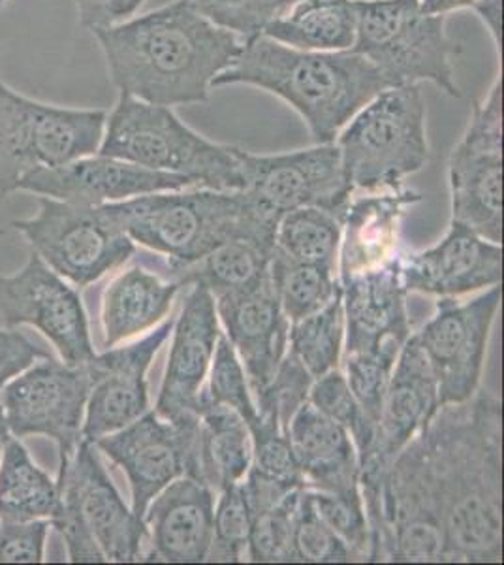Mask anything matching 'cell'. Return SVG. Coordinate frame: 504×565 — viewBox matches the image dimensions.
<instances>
[{
    "label": "cell",
    "instance_id": "obj_1",
    "mask_svg": "<svg viewBox=\"0 0 504 565\" xmlns=\"http://www.w3.org/2000/svg\"><path fill=\"white\" fill-rule=\"evenodd\" d=\"M441 479L442 562H503V402L476 391L426 426Z\"/></svg>",
    "mask_w": 504,
    "mask_h": 565
},
{
    "label": "cell",
    "instance_id": "obj_2",
    "mask_svg": "<svg viewBox=\"0 0 504 565\" xmlns=\"http://www.w3.org/2000/svg\"><path fill=\"white\" fill-rule=\"evenodd\" d=\"M121 95L159 106L205 103L243 40L211 23L189 0L96 31Z\"/></svg>",
    "mask_w": 504,
    "mask_h": 565
},
{
    "label": "cell",
    "instance_id": "obj_3",
    "mask_svg": "<svg viewBox=\"0 0 504 565\" xmlns=\"http://www.w3.org/2000/svg\"><path fill=\"white\" fill-rule=\"evenodd\" d=\"M253 85L298 111L314 143H332L365 104L388 89L380 72L360 53L301 52L268 36L245 40L230 68L213 82Z\"/></svg>",
    "mask_w": 504,
    "mask_h": 565
},
{
    "label": "cell",
    "instance_id": "obj_4",
    "mask_svg": "<svg viewBox=\"0 0 504 565\" xmlns=\"http://www.w3.org/2000/svg\"><path fill=\"white\" fill-rule=\"evenodd\" d=\"M104 207L128 238L168 257L172 274L228 239L275 245L279 223L245 191L205 186L146 194Z\"/></svg>",
    "mask_w": 504,
    "mask_h": 565
},
{
    "label": "cell",
    "instance_id": "obj_5",
    "mask_svg": "<svg viewBox=\"0 0 504 565\" xmlns=\"http://www.w3.org/2000/svg\"><path fill=\"white\" fill-rule=\"evenodd\" d=\"M96 153L138 167L185 175L205 189L243 191V149L207 140L168 106L119 95L106 117Z\"/></svg>",
    "mask_w": 504,
    "mask_h": 565
},
{
    "label": "cell",
    "instance_id": "obj_6",
    "mask_svg": "<svg viewBox=\"0 0 504 565\" xmlns=\"http://www.w3.org/2000/svg\"><path fill=\"white\" fill-rule=\"evenodd\" d=\"M346 181L354 193L401 189L429 161L426 98L420 85H399L377 97L337 135Z\"/></svg>",
    "mask_w": 504,
    "mask_h": 565
},
{
    "label": "cell",
    "instance_id": "obj_7",
    "mask_svg": "<svg viewBox=\"0 0 504 565\" xmlns=\"http://www.w3.org/2000/svg\"><path fill=\"white\" fill-rule=\"evenodd\" d=\"M57 487L61 508L50 522L63 535L71 562H140L148 530L122 501L95 444L84 439L61 460Z\"/></svg>",
    "mask_w": 504,
    "mask_h": 565
},
{
    "label": "cell",
    "instance_id": "obj_8",
    "mask_svg": "<svg viewBox=\"0 0 504 565\" xmlns=\"http://www.w3.org/2000/svg\"><path fill=\"white\" fill-rule=\"evenodd\" d=\"M356 40L352 52L375 66L389 87L431 82L453 98V57L460 52L447 33V15L421 10L420 0H354Z\"/></svg>",
    "mask_w": 504,
    "mask_h": 565
},
{
    "label": "cell",
    "instance_id": "obj_9",
    "mask_svg": "<svg viewBox=\"0 0 504 565\" xmlns=\"http://www.w3.org/2000/svg\"><path fill=\"white\" fill-rule=\"evenodd\" d=\"M108 111L64 108L21 95L0 79V199L25 175L95 154Z\"/></svg>",
    "mask_w": 504,
    "mask_h": 565
},
{
    "label": "cell",
    "instance_id": "obj_10",
    "mask_svg": "<svg viewBox=\"0 0 504 565\" xmlns=\"http://www.w3.org/2000/svg\"><path fill=\"white\" fill-rule=\"evenodd\" d=\"M12 226L53 271L77 287L98 281L136 253L135 242L104 206L39 196L36 215Z\"/></svg>",
    "mask_w": 504,
    "mask_h": 565
},
{
    "label": "cell",
    "instance_id": "obj_11",
    "mask_svg": "<svg viewBox=\"0 0 504 565\" xmlns=\"http://www.w3.org/2000/svg\"><path fill=\"white\" fill-rule=\"evenodd\" d=\"M452 221L503 244V79L482 103L448 161Z\"/></svg>",
    "mask_w": 504,
    "mask_h": 565
},
{
    "label": "cell",
    "instance_id": "obj_12",
    "mask_svg": "<svg viewBox=\"0 0 504 565\" xmlns=\"http://www.w3.org/2000/svg\"><path fill=\"white\" fill-rule=\"evenodd\" d=\"M95 381L90 360L79 366L53 356L34 362L0 392L8 430L15 437H52L61 460L71 457L84 441L85 407Z\"/></svg>",
    "mask_w": 504,
    "mask_h": 565
},
{
    "label": "cell",
    "instance_id": "obj_13",
    "mask_svg": "<svg viewBox=\"0 0 504 565\" xmlns=\"http://www.w3.org/2000/svg\"><path fill=\"white\" fill-rule=\"evenodd\" d=\"M242 174L243 191L279 218L300 207H322L343 221L354 196L335 141L282 154L243 151Z\"/></svg>",
    "mask_w": 504,
    "mask_h": 565
},
{
    "label": "cell",
    "instance_id": "obj_14",
    "mask_svg": "<svg viewBox=\"0 0 504 565\" xmlns=\"http://www.w3.org/2000/svg\"><path fill=\"white\" fill-rule=\"evenodd\" d=\"M95 447L127 473L132 513L143 522L160 490L179 477L199 476V415L168 420L148 412L122 430L98 439Z\"/></svg>",
    "mask_w": 504,
    "mask_h": 565
},
{
    "label": "cell",
    "instance_id": "obj_15",
    "mask_svg": "<svg viewBox=\"0 0 504 565\" xmlns=\"http://www.w3.org/2000/svg\"><path fill=\"white\" fill-rule=\"evenodd\" d=\"M501 300V285H493L471 302L442 298L437 313L412 334L433 367L439 404H461L479 391Z\"/></svg>",
    "mask_w": 504,
    "mask_h": 565
},
{
    "label": "cell",
    "instance_id": "obj_16",
    "mask_svg": "<svg viewBox=\"0 0 504 565\" xmlns=\"http://www.w3.org/2000/svg\"><path fill=\"white\" fill-rule=\"evenodd\" d=\"M0 316L10 328H39L68 366L85 364L96 354L82 296L34 250L20 271L0 274Z\"/></svg>",
    "mask_w": 504,
    "mask_h": 565
},
{
    "label": "cell",
    "instance_id": "obj_17",
    "mask_svg": "<svg viewBox=\"0 0 504 565\" xmlns=\"http://www.w3.org/2000/svg\"><path fill=\"white\" fill-rule=\"evenodd\" d=\"M200 186L185 175L167 174L114 157L95 153L63 167L25 175L18 191L63 200L79 206H104L146 194Z\"/></svg>",
    "mask_w": 504,
    "mask_h": 565
},
{
    "label": "cell",
    "instance_id": "obj_18",
    "mask_svg": "<svg viewBox=\"0 0 504 565\" xmlns=\"http://www.w3.org/2000/svg\"><path fill=\"white\" fill-rule=\"evenodd\" d=\"M172 328L173 321L160 322L143 340L127 348L108 349L90 359L96 381L85 407L82 428L85 441L96 444L149 412L146 375Z\"/></svg>",
    "mask_w": 504,
    "mask_h": 565
},
{
    "label": "cell",
    "instance_id": "obj_19",
    "mask_svg": "<svg viewBox=\"0 0 504 565\" xmlns=\"http://www.w3.org/2000/svg\"><path fill=\"white\" fill-rule=\"evenodd\" d=\"M399 268L407 292L453 298L503 282V244L452 221L439 244L399 255Z\"/></svg>",
    "mask_w": 504,
    "mask_h": 565
},
{
    "label": "cell",
    "instance_id": "obj_20",
    "mask_svg": "<svg viewBox=\"0 0 504 565\" xmlns=\"http://www.w3.org/2000/svg\"><path fill=\"white\" fill-rule=\"evenodd\" d=\"M439 407V385L433 367L420 343L410 334L389 377L375 444L360 463V479L380 476L410 439L428 426Z\"/></svg>",
    "mask_w": 504,
    "mask_h": 565
},
{
    "label": "cell",
    "instance_id": "obj_21",
    "mask_svg": "<svg viewBox=\"0 0 504 565\" xmlns=\"http://www.w3.org/2000/svg\"><path fill=\"white\" fill-rule=\"evenodd\" d=\"M215 306L256 396L274 380L288 351L290 321L275 295L271 276L247 289L215 296Z\"/></svg>",
    "mask_w": 504,
    "mask_h": 565
},
{
    "label": "cell",
    "instance_id": "obj_22",
    "mask_svg": "<svg viewBox=\"0 0 504 565\" xmlns=\"http://www.w3.org/2000/svg\"><path fill=\"white\" fill-rule=\"evenodd\" d=\"M172 330V349L154 409L168 420L196 415L199 394L221 338L217 306L210 290L192 285Z\"/></svg>",
    "mask_w": 504,
    "mask_h": 565
},
{
    "label": "cell",
    "instance_id": "obj_23",
    "mask_svg": "<svg viewBox=\"0 0 504 565\" xmlns=\"http://www.w3.org/2000/svg\"><path fill=\"white\" fill-rule=\"evenodd\" d=\"M215 492L196 477L183 476L160 490L149 503L143 524L148 553L143 562L200 564L213 540Z\"/></svg>",
    "mask_w": 504,
    "mask_h": 565
},
{
    "label": "cell",
    "instance_id": "obj_24",
    "mask_svg": "<svg viewBox=\"0 0 504 565\" xmlns=\"http://www.w3.org/2000/svg\"><path fill=\"white\" fill-rule=\"evenodd\" d=\"M341 282L345 313V353L375 351L409 340L407 290L403 287L399 257L377 270L364 271Z\"/></svg>",
    "mask_w": 504,
    "mask_h": 565
},
{
    "label": "cell",
    "instance_id": "obj_25",
    "mask_svg": "<svg viewBox=\"0 0 504 565\" xmlns=\"http://www.w3.org/2000/svg\"><path fill=\"white\" fill-rule=\"evenodd\" d=\"M418 202H421V194L407 186L352 196L343 217L339 281L377 270L399 257L397 244L403 218Z\"/></svg>",
    "mask_w": 504,
    "mask_h": 565
},
{
    "label": "cell",
    "instance_id": "obj_26",
    "mask_svg": "<svg viewBox=\"0 0 504 565\" xmlns=\"http://www.w3.org/2000/svg\"><path fill=\"white\" fill-rule=\"evenodd\" d=\"M288 439L305 489L332 494L360 490V458L352 437L309 399L288 424Z\"/></svg>",
    "mask_w": 504,
    "mask_h": 565
},
{
    "label": "cell",
    "instance_id": "obj_27",
    "mask_svg": "<svg viewBox=\"0 0 504 565\" xmlns=\"http://www.w3.org/2000/svg\"><path fill=\"white\" fill-rule=\"evenodd\" d=\"M179 289L173 279L162 281L141 268L122 271L103 296L104 348H116L164 321Z\"/></svg>",
    "mask_w": 504,
    "mask_h": 565
},
{
    "label": "cell",
    "instance_id": "obj_28",
    "mask_svg": "<svg viewBox=\"0 0 504 565\" xmlns=\"http://www.w3.org/2000/svg\"><path fill=\"white\" fill-rule=\"evenodd\" d=\"M199 479L213 492L239 484L253 463L249 424L232 407L196 402Z\"/></svg>",
    "mask_w": 504,
    "mask_h": 565
},
{
    "label": "cell",
    "instance_id": "obj_29",
    "mask_svg": "<svg viewBox=\"0 0 504 565\" xmlns=\"http://www.w3.org/2000/svg\"><path fill=\"white\" fill-rule=\"evenodd\" d=\"M356 25L354 0H296L262 34L301 52H348Z\"/></svg>",
    "mask_w": 504,
    "mask_h": 565
},
{
    "label": "cell",
    "instance_id": "obj_30",
    "mask_svg": "<svg viewBox=\"0 0 504 565\" xmlns=\"http://www.w3.org/2000/svg\"><path fill=\"white\" fill-rule=\"evenodd\" d=\"M58 508L57 482L10 437L0 455V522L52 521Z\"/></svg>",
    "mask_w": 504,
    "mask_h": 565
},
{
    "label": "cell",
    "instance_id": "obj_31",
    "mask_svg": "<svg viewBox=\"0 0 504 565\" xmlns=\"http://www.w3.org/2000/svg\"><path fill=\"white\" fill-rule=\"evenodd\" d=\"M274 245L250 238L224 242L207 253L199 263L173 271V281L183 285H202L213 298L247 289L269 274Z\"/></svg>",
    "mask_w": 504,
    "mask_h": 565
},
{
    "label": "cell",
    "instance_id": "obj_32",
    "mask_svg": "<svg viewBox=\"0 0 504 565\" xmlns=\"http://www.w3.org/2000/svg\"><path fill=\"white\" fill-rule=\"evenodd\" d=\"M343 221L322 207H300L279 218L275 253L298 264L337 270Z\"/></svg>",
    "mask_w": 504,
    "mask_h": 565
},
{
    "label": "cell",
    "instance_id": "obj_33",
    "mask_svg": "<svg viewBox=\"0 0 504 565\" xmlns=\"http://www.w3.org/2000/svg\"><path fill=\"white\" fill-rule=\"evenodd\" d=\"M345 345L343 290L313 316L290 322L288 351L300 360L307 373L319 380L337 370Z\"/></svg>",
    "mask_w": 504,
    "mask_h": 565
},
{
    "label": "cell",
    "instance_id": "obj_34",
    "mask_svg": "<svg viewBox=\"0 0 504 565\" xmlns=\"http://www.w3.org/2000/svg\"><path fill=\"white\" fill-rule=\"evenodd\" d=\"M269 276L275 295L290 322L313 316L341 292V282L335 271L292 263L275 250L269 264Z\"/></svg>",
    "mask_w": 504,
    "mask_h": 565
},
{
    "label": "cell",
    "instance_id": "obj_35",
    "mask_svg": "<svg viewBox=\"0 0 504 565\" xmlns=\"http://www.w3.org/2000/svg\"><path fill=\"white\" fill-rule=\"evenodd\" d=\"M309 402L320 413H324L326 417L332 418L348 431L356 447L360 463L364 462L371 452V447L375 444L377 424L365 415L356 396L352 394L345 375L339 372V367L313 381L309 391Z\"/></svg>",
    "mask_w": 504,
    "mask_h": 565
},
{
    "label": "cell",
    "instance_id": "obj_36",
    "mask_svg": "<svg viewBox=\"0 0 504 565\" xmlns=\"http://www.w3.org/2000/svg\"><path fill=\"white\" fill-rule=\"evenodd\" d=\"M405 345V343H403ZM403 345L388 343L375 351H362V353H345V380L351 386L352 394L356 396L365 415L377 424L383 412L384 396L388 391L389 377L396 366L397 356Z\"/></svg>",
    "mask_w": 504,
    "mask_h": 565
},
{
    "label": "cell",
    "instance_id": "obj_37",
    "mask_svg": "<svg viewBox=\"0 0 504 565\" xmlns=\"http://www.w3.org/2000/svg\"><path fill=\"white\" fill-rule=\"evenodd\" d=\"M207 377L210 383L202 386L199 394L200 402L226 405L239 413L249 426L255 423L258 418L255 396L250 392L247 373L243 370L242 362L237 359L236 351L226 335L218 338Z\"/></svg>",
    "mask_w": 504,
    "mask_h": 565
},
{
    "label": "cell",
    "instance_id": "obj_38",
    "mask_svg": "<svg viewBox=\"0 0 504 565\" xmlns=\"http://www.w3.org/2000/svg\"><path fill=\"white\" fill-rule=\"evenodd\" d=\"M253 513L239 484L218 492L213 540L205 562H242L247 556Z\"/></svg>",
    "mask_w": 504,
    "mask_h": 565
},
{
    "label": "cell",
    "instance_id": "obj_39",
    "mask_svg": "<svg viewBox=\"0 0 504 565\" xmlns=\"http://www.w3.org/2000/svg\"><path fill=\"white\" fill-rule=\"evenodd\" d=\"M292 554H294V562H307V564L356 562V556L351 548L339 540L326 522L320 519L309 489H301L300 498L296 503Z\"/></svg>",
    "mask_w": 504,
    "mask_h": 565
},
{
    "label": "cell",
    "instance_id": "obj_40",
    "mask_svg": "<svg viewBox=\"0 0 504 565\" xmlns=\"http://www.w3.org/2000/svg\"><path fill=\"white\" fill-rule=\"evenodd\" d=\"M204 18L237 39H255L296 0H189Z\"/></svg>",
    "mask_w": 504,
    "mask_h": 565
},
{
    "label": "cell",
    "instance_id": "obj_41",
    "mask_svg": "<svg viewBox=\"0 0 504 565\" xmlns=\"http://www.w3.org/2000/svg\"><path fill=\"white\" fill-rule=\"evenodd\" d=\"M300 492L301 489L296 490L274 509L253 514V527H250L249 546H247V556L250 562H262V564L294 562L292 537H294L296 503Z\"/></svg>",
    "mask_w": 504,
    "mask_h": 565
},
{
    "label": "cell",
    "instance_id": "obj_42",
    "mask_svg": "<svg viewBox=\"0 0 504 565\" xmlns=\"http://www.w3.org/2000/svg\"><path fill=\"white\" fill-rule=\"evenodd\" d=\"M253 436V463L250 468L258 473L285 482L288 487L303 489L305 481L296 460L287 431L274 418L258 415L249 426Z\"/></svg>",
    "mask_w": 504,
    "mask_h": 565
},
{
    "label": "cell",
    "instance_id": "obj_43",
    "mask_svg": "<svg viewBox=\"0 0 504 565\" xmlns=\"http://www.w3.org/2000/svg\"><path fill=\"white\" fill-rule=\"evenodd\" d=\"M313 381L300 360L287 351L275 372L274 380L269 381V385L255 396L258 415L274 418L288 434V424L301 405L309 399Z\"/></svg>",
    "mask_w": 504,
    "mask_h": 565
},
{
    "label": "cell",
    "instance_id": "obj_44",
    "mask_svg": "<svg viewBox=\"0 0 504 565\" xmlns=\"http://www.w3.org/2000/svg\"><path fill=\"white\" fill-rule=\"evenodd\" d=\"M309 492L320 519L326 522L339 540L351 548L356 559L369 558V524L362 490L346 494H332L311 489Z\"/></svg>",
    "mask_w": 504,
    "mask_h": 565
},
{
    "label": "cell",
    "instance_id": "obj_45",
    "mask_svg": "<svg viewBox=\"0 0 504 565\" xmlns=\"http://www.w3.org/2000/svg\"><path fill=\"white\" fill-rule=\"evenodd\" d=\"M50 526V521L0 522V562L40 564Z\"/></svg>",
    "mask_w": 504,
    "mask_h": 565
},
{
    "label": "cell",
    "instance_id": "obj_46",
    "mask_svg": "<svg viewBox=\"0 0 504 565\" xmlns=\"http://www.w3.org/2000/svg\"><path fill=\"white\" fill-rule=\"evenodd\" d=\"M50 354L34 345L26 335L0 328V392L20 373Z\"/></svg>",
    "mask_w": 504,
    "mask_h": 565
},
{
    "label": "cell",
    "instance_id": "obj_47",
    "mask_svg": "<svg viewBox=\"0 0 504 565\" xmlns=\"http://www.w3.org/2000/svg\"><path fill=\"white\" fill-rule=\"evenodd\" d=\"M77 20L90 33L117 25L135 15L146 0H74Z\"/></svg>",
    "mask_w": 504,
    "mask_h": 565
},
{
    "label": "cell",
    "instance_id": "obj_48",
    "mask_svg": "<svg viewBox=\"0 0 504 565\" xmlns=\"http://www.w3.org/2000/svg\"><path fill=\"white\" fill-rule=\"evenodd\" d=\"M243 495L249 503L250 513L258 514L268 509L279 505L282 500H287L288 495L296 492L294 487H288L285 482L275 481L269 477L258 473L256 469L250 468L247 476L239 482Z\"/></svg>",
    "mask_w": 504,
    "mask_h": 565
},
{
    "label": "cell",
    "instance_id": "obj_49",
    "mask_svg": "<svg viewBox=\"0 0 504 565\" xmlns=\"http://www.w3.org/2000/svg\"><path fill=\"white\" fill-rule=\"evenodd\" d=\"M479 13L480 20L484 21L487 33L492 34L495 47H501V31H503V2L501 0H480L473 7Z\"/></svg>",
    "mask_w": 504,
    "mask_h": 565
},
{
    "label": "cell",
    "instance_id": "obj_50",
    "mask_svg": "<svg viewBox=\"0 0 504 565\" xmlns=\"http://www.w3.org/2000/svg\"><path fill=\"white\" fill-rule=\"evenodd\" d=\"M476 2L480 0H420L421 10L433 15H448L455 10L473 8Z\"/></svg>",
    "mask_w": 504,
    "mask_h": 565
},
{
    "label": "cell",
    "instance_id": "obj_51",
    "mask_svg": "<svg viewBox=\"0 0 504 565\" xmlns=\"http://www.w3.org/2000/svg\"><path fill=\"white\" fill-rule=\"evenodd\" d=\"M8 439H10V430H8L7 418H4V412H2V405H0V455H2V449L8 444Z\"/></svg>",
    "mask_w": 504,
    "mask_h": 565
},
{
    "label": "cell",
    "instance_id": "obj_52",
    "mask_svg": "<svg viewBox=\"0 0 504 565\" xmlns=\"http://www.w3.org/2000/svg\"><path fill=\"white\" fill-rule=\"evenodd\" d=\"M8 4V0H0V10H2V8L7 7Z\"/></svg>",
    "mask_w": 504,
    "mask_h": 565
}]
</instances>
